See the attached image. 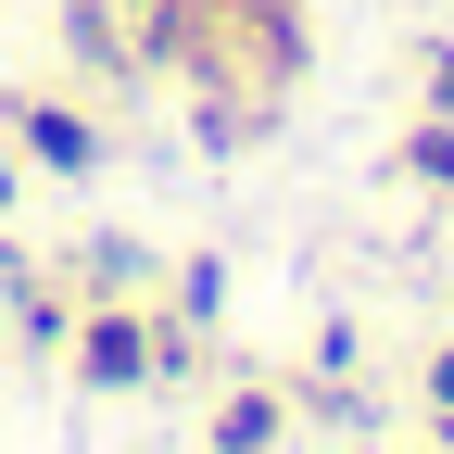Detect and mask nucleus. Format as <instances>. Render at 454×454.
I'll list each match as a JSON object with an SVG mask.
<instances>
[{
	"instance_id": "5",
	"label": "nucleus",
	"mask_w": 454,
	"mask_h": 454,
	"mask_svg": "<svg viewBox=\"0 0 454 454\" xmlns=\"http://www.w3.org/2000/svg\"><path fill=\"white\" fill-rule=\"evenodd\" d=\"M442 454H454V417H442Z\"/></svg>"
},
{
	"instance_id": "1",
	"label": "nucleus",
	"mask_w": 454,
	"mask_h": 454,
	"mask_svg": "<svg viewBox=\"0 0 454 454\" xmlns=\"http://www.w3.org/2000/svg\"><path fill=\"white\" fill-rule=\"evenodd\" d=\"M76 366H89L101 391H127V379H152V366H164V340H152V328H127V316H89V340H76Z\"/></svg>"
},
{
	"instance_id": "4",
	"label": "nucleus",
	"mask_w": 454,
	"mask_h": 454,
	"mask_svg": "<svg viewBox=\"0 0 454 454\" xmlns=\"http://www.w3.org/2000/svg\"><path fill=\"white\" fill-rule=\"evenodd\" d=\"M429 391H442V404H454V354H442V366H429Z\"/></svg>"
},
{
	"instance_id": "3",
	"label": "nucleus",
	"mask_w": 454,
	"mask_h": 454,
	"mask_svg": "<svg viewBox=\"0 0 454 454\" xmlns=\"http://www.w3.org/2000/svg\"><path fill=\"white\" fill-rule=\"evenodd\" d=\"M227 454H278V404L253 391V404H227Z\"/></svg>"
},
{
	"instance_id": "2",
	"label": "nucleus",
	"mask_w": 454,
	"mask_h": 454,
	"mask_svg": "<svg viewBox=\"0 0 454 454\" xmlns=\"http://www.w3.org/2000/svg\"><path fill=\"white\" fill-rule=\"evenodd\" d=\"M26 139H38V164H64V177H76V164L101 152V139L76 127V114H64V101H26Z\"/></svg>"
}]
</instances>
